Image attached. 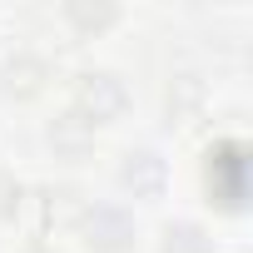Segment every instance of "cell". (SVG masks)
Segmentation results:
<instances>
[{
  "label": "cell",
  "instance_id": "1",
  "mask_svg": "<svg viewBox=\"0 0 253 253\" xmlns=\"http://www.w3.org/2000/svg\"><path fill=\"white\" fill-rule=\"evenodd\" d=\"M124 99H129L124 84L99 70V75H84V80H80V109H75V114H84L89 124H109V119L124 109Z\"/></svg>",
  "mask_w": 253,
  "mask_h": 253
},
{
  "label": "cell",
  "instance_id": "2",
  "mask_svg": "<svg viewBox=\"0 0 253 253\" xmlns=\"http://www.w3.org/2000/svg\"><path fill=\"white\" fill-rule=\"evenodd\" d=\"M84 233H89V243L99 253H119L124 243H129V218H124L119 209H94L84 218Z\"/></svg>",
  "mask_w": 253,
  "mask_h": 253
},
{
  "label": "cell",
  "instance_id": "3",
  "mask_svg": "<svg viewBox=\"0 0 253 253\" xmlns=\"http://www.w3.org/2000/svg\"><path fill=\"white\" fill-rule=\"evenodd\" d=\"M50 144L65 149L70 159H80L84 144H89V119H84V114H60V119L50 124Z\"/></svg>",
  "mask_w": 253,
  "mask_h": 253
},
{
  "label": "cell",
  "instance_id": "4",
  "mask_svg": "<svg viewBox=\"0 0 253 253\" xmlns=\"http://www.w3.org/2000/svg\"><path fill=\"white\" fill-rule=\"evenodd\" d=\"M124 184L159 189V159H154V154H129V164H124Z\"/></svg>",
  "mask_w": 253,
  "mask_h": 253
},
{
  "label": "cell",
  "instance_id": "5",
  "mask_svg": "<svg viewBox=\"0 0 253 253\" xmlns=\"http://www.w3.org/2000/svg\"><path fill=\"white\" fill-rule=\"evenodd\" d=\"M164 253H209V248H204V233L199 228H169Z\"/></svg>",
  "mask_w": 253,
  "mask_h": 253
},
{
  "label": "cell",
  "instance_id": "6",
  "mask_svg": "<svg viewBox=\"0 0 253 253\" xmlns=\"http://www.w3.org/2000/svg\"><path fill=\"white\" fill-rule=\"evenodd\" d=\"M65 15H70V20H75V25H104V20H109V15H114V10H109V5H99V10H84V5H70V10H65Z\"/></svg>",
  "mask_w": 253,
  "mask_h": 253
},
{
  "label": "cell",
  "instance_id": "7",
  "mask_svg": "<svg viewBox=\"0 0 253 253\" xmlns=\"http://www.w3.org/2000/svg\"><path fill=\"white\" fill-rule=\"evenodd\" d=\"M30 253H55V248H30Z\"/></svg>",
  "mask_w": 253,
  "mask_h": 253
}]
</instances>
